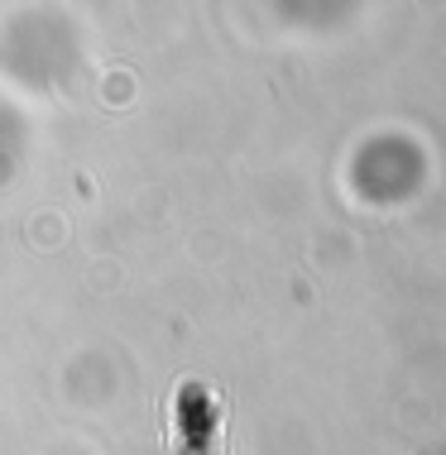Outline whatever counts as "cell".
<instances>
[{
	"label": "cell",
	"mask_w": 446,
	"mask_h": 455,
	"mask_svg": "<svg viewBox=\"0 0 446 455\" xmlns=\"http://www.w3.org/2000/svg\"><path fill=\"white\" fill-rule=\"evenodd\" d=\"M173 455H221V427H226V403L212 384L202 379H188L173 398Z\"/></svg>",
	"instance_id": "6da1fadb"
}]
</instances>
